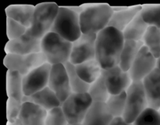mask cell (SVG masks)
<instances>
[{"mask_svg": "<svg viewBox=\"0 0 160 125\" xmlns=\"http://www.w3.org/2000/svg\"><path fill=\"white\" fill-rule=\"evenodd\" d=\"M125 39L123 32L107 27L97 34L95 59L103 70L119 66Z\"/></svg>", "mask_w": 160, "mask_h": 125, "instance_id": "cell-1", "label": "cell"}, {"mask_svg": "<svg viewBox=\"0 0 160 125\" xmlns=\"http://www.w3.org/2000/svg\"><path fill=\"white\" fill-rule=\"evenodd\" d=\"M112 6L108 4H95L84 6L80 13L82 34H98L109 26L113 14Z\"/></svg>", "mask_w": 160, "mask_h": 125, "instance_id": "cell-2", "label": "cell"}, {"mask_svg": "<svg viewBox=\"0 0 160 125\" xmlns=\"http://www.w3.org/2000/svg\"><path fill=\"white\" fill-rule=\"evenodd\" d=\"M73 42L66 40L59 34L50 31L41 40L42 52L46 62L51 65L70 62Z\"/></svg>", "mask_w": 160, "mask_h": 125, "instance_id": "cell-3", "label": "cell"}, {"mask_svg": "<svg viewBox=\"0 0 160 125\" xmlns=\"http://www.w3.org/2000/svg\"><path fill=\"white\" fill-rule=\"evenodd\" d=\"M59 9V6L54 2H43L35 6L32 23L26 34L42 40L51 31Z\"/></svg>", "mask_w": 160, "mask_h": 125, "instance_id": "cell-4", "label": "cell"}, {"mask_svg": "<svg viewBox=\"0 0 160 125\" xmlns=\"http://www.w3.org/2000/svg\"><path fill=\"white\" fill-rule=\"evenodd\" d=\"M51 31L59 34L69 42H75L82 34L80 14L67 6H59V12Z\"/></svg>", "mask_w": 160, "mask_h": 125, "instance_id": "cell-5", "label": "cell"}, {"mask_svg": "<svg viewBox=\"0 0 160 125\" xmlns=\"http://www.w3.org/2000/svg\"><path fill=\"white\" fill-rule=\"evenodd\" d=\"M126 92V107L123 118L128 123H133L149 106L142 81H133Z\"/></svg>", "mask_w": 160, "mask_h": 125, "instance_id": "cell-6", "label": "cell"}, {"mask_svg": "<svg viewBox=\"0 0 160 125\" xmlns=\"http://www.w3.org/2000/svg\"><path fill=\"white\" fill-rule=\"evenodd\" d=\"M93 103L88 92L72 93L61 105V108L68 123H82Z\"/></svg>", "mask_w": 160, "mask_h": 125, "instance_id": "cell-7", "label": "cell"}, {"mask_svg": "<svg viewBox=\"0 0 160 125\" xmlns=\"http://www.w3.org/2000/svg\"><path fill=\"white\" fill-rule=\"evenodd\" d=\"M46 62V59L42 52L29 55L6 53L3 59L4 66L8 70L19 72L23 77Z\"/></svg>", "mask_w": 160, "mask_h": 125, "instance_id": "cell-8", "label": "cell"}, {"mask_svg": "<svg viewBox=\"0 0 160 125\" xmlns=\"http://www.w3.org/2000/svg\"><path fill=\"white\" fill-rule=\"evenodd\" d=\"M96 34H82L73 42L70 62L73 65L95 59Z\"/></svg>", "mask_w": 160, "mask_h": 125, "instance_id": "cell-9", "label": "cell"}, {"mask_svg": "<svg viewBox=\"0 0 160 125\" xmlns=\"http://www.w3.org/2000/svg\"><path fill=\"white\" fill-rule=\"evenodd\" d=\"M51 69V64L46 62L23 77L24 96H31L48 87Z\"/></svg>", "mask_w": 160, "mask_h": 125, "instance_id": "cell-10", "label": "cell"}, {"mask_svg": "<svg viewBox=\"0 0 160 125\" xmlns=\"http://www.w3.org/2000/svg\"><path fill=\"white\" fill-rule=\"evenodd\" d=\"M48 86L57 95L61 103L73 93L68 73L64 64L52 65Z\"/></svg>", "mask_w": 160, "mask_h": 125, "instance_id": "cell-11", "label": "cell"}, {"mask_svg": "<svg viewBox=\"0 0 160 125\" xmlns=\"http://www.w3.org/2000/svg\"><path fill=\"white\" fill-rule=\"evenodd\" d=\"M156 68H157V59L144 45L133 62L129 73L133 81H143Z\"/></svg>", "mask_w": 160, "mask_h": 125, "instance_id": "cell-12", "label": "cell"}, {"mask_svg": "<svg viewBox=\"0 0 160 125\" xmlns=\"http://www.w3.org/2000/svg\"><path fill=\"white\" fill-rule=\"evenodd\" d=\"M102 75L110 95H118L127 92L133 82L129 71H124L120 66L103 70Z\"/></svg>", "mask_w": 160, "mask_h": 125, "instance_id": "cell-13", "label": "cell"}, {"mask_svg": "<svg viewBox=\"0 0 160 125\" xmlns=\"http://www.w3.org/2000/svg\"><path fill=\"white\" fill-rule=\"evenodd\" d=\"M5 51L6 53L17 55H29L41 52V39L31 37L25 34L15 40L8 41L5 45Z\"/></svg>", "mask_w": 160, "mask_h": 125, "instance_id": "cell-14", "label": "cell"}, {"mask_svg": "<svg viewBox=\"0 0 160 125\" xmlns=\"http://www.w3.org/2000/svg\"><path fill=\"white\" fill-rule=\"evenodd\" d=\"M148 106L159 110L160 109V70L156 68L142 81Z\"/></svg>", "mask_w": 160, "mask_h": 125, "instance_id": "cell-15", "label": "cell"}, {"mask_svg": "<svg viewBox=\"0 0 160 125\" xmlns=\"http://www.w3.org/2000/svg\"><path fill=\"white\" fill-rule=\"evenodd\" d=\"M113 119L106 103L93 102L82 124L110 125Z\"/></svg>", "mask_w": 160, "mask_h": 125, "instance_id": "cell-16", "label": "cell"}, {"mask_svg": "<svg viewBox=\"0 0 160 125\" xmlns=\"http://www.w3.org/2000/svg\"><path fill=\"white\" fill-rule=\"evenodd\" d=\"M48 111L41 106L23 102L19 119L23 125H45Z\"/></svg>", "mask_w": 160, "mask_h": 125, "instance_id": "cell-17", "label": "cell"}, {"mask_svg": "<svg viewBox=\"0 0 160 125\" xmlns=\"http://www.w3.org/2000/svg\"><path fill=\"white\" fill-rule=\"evenodd\" d=\"M23 102H30L34 103L45 109L48 112L55 108L61 107V105H62L57 95L48 86L31 96H24Z\"/></svg>", "mask_w": 160, "mask_h": 125, "instance_id": "cell-18", "label": "cell"}, {"mask_svg": "<svg viewBox=\"0 0 160 125\" xmlns=\"http://www.w3.org/2000/svg\"><path fill=\"white\" fill-rule=\"evenodd\" d=\"M35 6L32 5H11L6 11V17L14 20L27 28L31 26Z\"/></svg>", "mask_w": 160, "mask_h": 125, "instance_id": "cell-19", "label": "cell"}, {"mask_svg": "<svg viewBox=\"0 0 160 125\" xmlns=\"http://www.w3.org/2000/svg\"><path fill=\"white\" fill-rule=\"evenodd\" d=\"M142 9V6H128L122 11L114 12L108 27H112L123 32L136 16L140 13Z\"/></svg>", "mask_w": 160, "mask_h": 125, "instance_id": "cell-20", "label": "cell"}, {"mask_svg": "<svg viewBox=\"0 0 160 125\" xmlns=\"http://www.w3.org/2000/svg\"><path fill=\"white\" fill-rule=\"evenodd\" d=\"M75 69L80 78L89 84H92L98 80L101 77L103 70L96 59L75 65Z\"/></svg>", "mask_w": 160, "mask_h": 125, "instance_id": "cell-21", "label": "cell"}, {"mask_svg": "<svg viewBox=\"0 0 160 125\" xmlns=\"http://www.w3.org/2000/svg\"><path fill=\"white\" fill-rule=\"evenodd\" d=\"M144 46L143 42L125 40L120 59V68L124 71H129L139 52Z\"/></svg>", "mask_w": 160, "mask_h": 125, "instance_id": "cell-22", "label": "cell"}, {"mask_svg": "<svg viewBox=\"0 0 160 125\" xmlns=\"http://www.w3.org/2000/svg\"><path fill=\"white\" fill-rule=\"evenodd\" d=\"M6 93L8 98L23 102L24 94L23 87V76L15 70H7L6 78Z\"/></svg>", "mask_w": 160, "mask_h": 125, "instance_id": "cell-23", "label": "cell"}, {"mask_svg": "<svg viewBox=\"0 0 160 125\" xmlns=\"http://www.w3.org/2000/svg\"><path fill=\"white\" fill-rule=\"evenodd\" d=\"M149 25L142 18L141 12L128 24L123 31L125 40L142 42Z\"/></svg>", "mask_w": 160, "mask_h": 125, "instance_id": "cell-24", "label": "cell"}, {"mask_svg": "<svg viewBox=\"0 0 160 125\" xmlns=\"http://www.w3.org/2000/svg\"><path fill=\"white\" fill-rule=\"evenodd\" d=\"M150 52L156 58L160 57V28L149 26L142 40Z\"/></svg>", "mask_w": 160, "mask_h": 125, "instance_id": "cell-25", "label": "cell"}, {"mask_svg": "<svg viewBox=\"0 0 160 125\" xmlns=\"http://www.w3.org/2000/svg\"><path fill=\"white\" fill-rule=\"evenodd\" d=\"M88 93L92 97L93 102H106L109 97L110 96V94L107 88L102 73L98 80L90 84V88H89Z\"/></svg>", "mask_w": 160, "mask_h": 125, "instance_id": "cell-26", "label": "cell"}, {"mask_svg": "<svg viewBox=\"0 0 160 125\" xmlns=\"http://www.w3.org/2000/svg\"><path fill=\"white\" fill-rule=\"evenodd\" d=\"M65 67L67 69V73H68L70 84L73 93H84V92H88L90 84L84 82L80 78L78 73H77L75 66L70 62H68L65 64Z\"/></svg>", "mask_w": 160, "mask_h": 125, "instance_id": "cell-27", "label": "cell"}, {"mask_svg": "<svg viewBox=\"0 0 160 125\" xmlns=\"http://www.w3.org/2000/svg\"><path fill=\"white\" fill-rule=\"evenodd\" d=\"M127 92L118 94V95H110L106 104L114 118L123 117L126 107Z\"/></svg>", "mask_w": 160, "mask_h": 125, "instance_id": "cell-28", "label": "cell"}, {"mask_svg": "<svg viewBox=\"0 0 160 125\" xmlns=\"http://www.w3.org/2000/svg\"><path fill=\"white\" fill-rule=\"evenodd\" d=\"M141 15L149 26L160 28V5L142 6Z\"/></svg>", "mask_w": 160, "mask_h": 125, "instance_id": "cell-29", "label": "cell"}, {"mask_svg": "<svg viewBox=\"0 0 160 125\" xmlns=\"http://www.w3.org/2000/svg\"><path fill=\"white\" fill-rule=\"evenodd\" d=\"M133 125H160L159 110L148 107L138 117Z\"/></svg>", "mask_w": 160, "mask_h": 125, "instance_id": "cell-30", "label": "cell"}, {"mask_svg": "<svg viewBox=\"0 0 160 125\" xmlns=\"http://www.w3.org/2000/svg\"><path fill=\"white\" fill-rule=\"evenodd\" d=\"M28 28L14 20L6 17V34L9 40H15L24 35Z\"/></svg>", "mask_w": 160, "mask_h": 125, "instance_id": "cell-31", "label": "cell"}, {"mask_svg": "<svg viewBox=\"0 0 160 125\" xmlns=\"http://www.w3.org/2000/svg\"><path fill=\"white\" fill-rule=\"evenodd\" d=\"M23 102L12 98H8L6 101V118L8 122H13L18 120L21 112Z\"/></svg>", "mask_w": 160, "mask_h": 125, "instance_id": "cell-32", "label": "cell"}, {"mask_svg": "<svg viewBox=\"0 0 160 125\" xmlns=\"http://www.w3.org/2000/svg\"><path fill=\"white\" fill-rule=\"evenodd\" d=\"M45 125H68V121L62 112V108H55L48 111Z\"/></svg>", "mask_w": 160, "mask_h": 125, "instance_id": "cell-33", "label": "cell"}, {"mask_svg": "<svg viewBox=\"0 0 160 125\" xmlns=\"http://www.w3.org/2000/svg\"><path fill=\"white\" fill-rule=\"evenodd\" d=\"M110 125H133V123H128L127 121H125L123 117H117V118L113 119Z\"/></svg>", "mask_w": 160, "mask_h": 125, "instance_id": "cell-34", "label": "cell"}, {"mask_svg": "<svg viewBox=\"0 0 160 125\" xmlns=\"http://www.w3.org/2000/svg\"><path fill=\"white\" fill-rule=\"evenodd\" d=\"M6 125H23V124L21 123V121L20 120V119H18V120H15V121H13V122H8L7 121Z\"/></svg>", "mask_w": 160, "mask_h": 125, "instance_id": "cell-35", "label": "cell"}, {"mask_svg": "<svg viewBox=\"0 0 160 125\" xmlns=\"http://www.w3.org/2000/svg\"><path fill=\"white\" fill-rule=\"evenodd\" d=\"M157 68L160 70V57L157 59Z\"/></svg>", "mask_w": 160, "mask_h": 125, "instance_id": "cell-36", "label": "cell"}, {"mask_svg": "<svg viewBox=\"0 0 160 125\" xmlns=\"http://www.w3.org/2000/svg\"><path fill=\"white\" fill-rule=\"evenodd\" d=\"M68 125H83L82 123H75V124H70V123H68Z\"/></svg>", "mask_w": 160, "mask_h": 125, "instance_id": "cell-37", "label": "cell"}, {"mask_svg": "<svg viewBox=\"0 0 160 125\" xmlns=\"http://www.w3.org/2000/svg\"><path fill=\"white\" fill-rule=\"evenodd\" d=\"M159 113H160V109H159Z\"/></svg>", "mask_w": 160, "mask_h": 125, "instance_id": "cell-38", "label": "cell"}]
</instances>
